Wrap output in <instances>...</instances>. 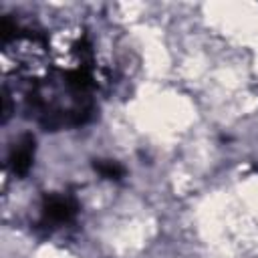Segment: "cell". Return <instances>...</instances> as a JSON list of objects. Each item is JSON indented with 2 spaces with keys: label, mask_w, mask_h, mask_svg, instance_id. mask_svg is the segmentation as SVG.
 <instances>
[{
  "label": "cell",
  "mask_w": 258,
  "mask_h": 258,
  "mask_svg": "<svg viewBox=\"0 0 258 258\" xmlns=\"http://www.w3.org/2000/svg\"><path fill=\"white\" fill-rule=\"evenodd\" d=\"M44 220L50 224H64L71 222L77 214V204L67 196H46L42 204Z\"/></svg>",
  "instance_id": "obj_1"
},
{
  "label": "cell",
  "mask_w": 258,
  "mask_h": 258,
  "mask_svg": "<svg viewBox=\"0 0 258 258\" xmlns=\"http://www.w3.org/2000/svg\"><path fill=\"white\" fill-rule=\"evenodd\" d=\"M32 159H34V137L32 135H22L12 151H10V157H8V163H10V169L14 175H26L28 169L32 167Z\"/></svg>",
  "instance_id": "obj_2"
},
{
  "label": "cell",
  "mask_w": 258,
  "mask_h": 258,
  "mask_svg": "<svg viewBox=\"0 0 258 258\" xmlns=\"http://www.w3.org/2000/svg\"><path fill=\"white\" fill-rule=\"evenodd\" d=\"M67 85L73 91L83 93V91H87L91 87V77H89V73L85 69H77L73 73H67Z\"/></svg>",
  "instance_id": "obj_3"
},
{
  "label": "cell",
  "mask_w": 258,
  "mask_h": 258,
  "mask_svg": "<svg viewBox=\"0 0 258 258\" xmlns=\"http://www.w3.org/2000/svg\"><path fill=\"white\" fill-rule=\"evenodd\" d=\"M93 167L107 179H119L123 175V167L117 161H109V159H95Z\"/></svg>",
  "instance_id": "obj_4"
}]
</instances>
